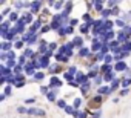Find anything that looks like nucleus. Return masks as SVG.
Returning a JSON list of instances; mask_svg holds the SVG:
<instances>
[{"label": "nucleus", "mask_w": 131, "mask_h": 118, "mask_svg": "<svg viewBox=\"0 0 131 118\" xmlns=\"http://www.w3.org/2000/svg\"><path fill=\"white\" fill-rule=\"evenodd\" d=\"M0 62H2V65H6V62H8V52H0Z\"/></svg>", "instance_id": "nucleus-49"}, {"label": "nucleus", "mask_w": 131, "mask_h": 118, "mask_svg": "<svg viewBox=\"0 0 131 118\" xmlns=\"http://www.w3.org/2000/svg\"><path fill=\"white\" fill-rule=\"evenodd\" d=\"M97 95H102V97H111V92H110V84H103L100 87H97Z\"/></svg>", "instance_id": "nucleus-16"}, {"label": "nucleus", "mask_w": 131, "mask_h": 118, "mask_svg": "<svg viewBox=\"0 0 131 118\" xmlns=\"http://www.w3.org/2000/svg\"><path fill=\"white\" fill-rule=\"evenodd\" d=\"M74 112H76V109L73 107V104H68L67 107H65V113H67V115H74Z\"/></svg>", "instance_id": "nucleus-43"}, {"label": "nucleus", "mask_w": 131, "mask_h": 118, "mask_svg": "<svg viewBox=\"0 0 131 118\" xmlns=\"http://www.w3.org/2000/svg\"><path fill=\"white\" fill-rule=\"evenodd\" d=\"M56 104H57V107H59V109H63V110H65V107L68 106V103H67V100H65V98H59Z\"/></svg>", "instance_id": "nucleus-37"}, {"label": "nucleus", "mask_w": 131, "mask_h": 118, "mask_svg": "<svg viewBox=\"0 0 131 118\" xmlns=\"http://www.w3.org/2000/svg\"><path fill=\"white\" fill-rule=\"evenodd\" d=\"M71 41H73V45H74L76 51H79V49L85 48V37H83V35H74Z\"/></svg>", "instance_id": "nucleus-7"}, {"label": "nucleus", "mask_w": 131, "mask_h": 118, "mask_svg": "<svg viewBox=\"0 0 131 118\" xmlns=\"http://www.w3.org/2000/svg\"><path fill=\"white\" fill-rule=\"evenodd\" d=\"M74 34V28L73 26H62L59 31H57V35L60 37V38H65V37H67V35H73Z\"/></svg>", "instance_id": "nucleus-5"}, {"label": "nucleus", "mask_w": 131, "mask_h": 118, "mask_svg": "<svg viewBox=\"0 0 131 118\" xmlns=\"http://www.w3.org/2000/svg\"><path fill=\"white\" fill-rule=\"evenodd\" d=\"M32 35H34V34H32V32H29V31H28V32H26V34H23V35H22V37H20V38H22V41H23V43H25V45H28V43H29V41H31V38H32Z\"/></svg>", "instance_id": "nucleus-32"}, {"label": "nucleus", "mask_w": 131, "mask_h": 118, "mask_svg": "<svg viewBox=\"0 0 131 118\" xmlns=\"http://www.w3.org/2000/svg\"><path fill=\"white\" fill-rule=\"evenodd\" d=\"M13 89H14V86H9V84H6L5 87H3V94L6 95V97H13Z\"/></svg>", "instance_id": "nucleus-36"}, {"label": "nucleus", "mask_w": 131, "mask_h": 118, "mask_svg": "<svg viewBox=\"0 0 131 118\" xmlns=\"http://www.w3.org/2000/svg\"><path fill=\"white\" fill-rule=\"evenodd\" d=\"M17 65H19L17 60H8V62H6V68H9V69H14Z\"/></svg>", "instance_id": "nucleus-51"}, {"label": "nucleus", "mask_w": 131, "mask_h": 118, "mask_svg": "<svg viewBox=\"0 0 131 118\" xmlns=\"http://www.w3.org/2000/svg\"><path fill=\"white\" fill-rule=\"evenodd\" d=\"M48 45H49V41H48V40H45V38H42V40L39 41V45H37V52H39L40 55H46V54H48V51H49Z\"/></svg>", "instance_id": "nucleus-6"}, {"label": "nucleus", "mask_w": 131, "mask_h": 118, "mask_svg": "<svg viewBox=\"0 0 131 118\" xmlns=\"http://www.w3.org/2000/svg\"><path fill=\"white\" fill-rule=\"evenodd\" d=\"M128 69H129V65H128L126 62H117V63H114V72H122V74H125Z\"/></svg>", "instance_id": "nucleus-9"}, {"label": "nucleus", "mask_w": 131, "mask_h": 118, "mask_svg": "<svg viewBox=\"0 0 131 118\" xmlns=\"http://www.w3.org/2000/svg\"><path fill=\"white\" fill-rule=\"evenodd\" d=\"M129 94V89H120L119 91V97H126Z\"/></svg>", "instance_id": "nucleus-57"}, {"label": "nucleus", "mask_w": 131, "mask_h": 118, "mask_svg": "<svg viewBox=\"0 0 131 118\" xmlns=\"http://www.w3.org/2000/svg\"><path fill=\"white\" fill-rule=\"evenodd\" d=\"M74 81L77 83V84H83L85 81H88V77H86V72H83V71H79L77 72V75H76V78H74Z\"/></svg>", "instance_id": "nucleus-15"}, {"label": "nucleus", "mask_w": 131, "mask_h": 118, "mask_svg": "<svg viewBox=\"0 0 131 118\" xmlns=\"http://www.w3.org/2000/svg\"><path fill=\"white\" fill-rule=\"evenodd\" d=\"M79 91H80V95H82V97H88V95H90V92H91V91H90L88 87H85V86H80V89H79Z\"/></svg>", "instance_id": "nucleus-46"}, {"label": "nucleus", "mask_w": 131, "mask_h": 118, "mask_svg": "<svg viewBox=\"0 0 131 118\" xmlns=\"http://www.w3.org/2000/svg\"><path fill=\"white\" fill-rule=\"evenodd\" d=\"M49 31H51V26H49V23H46V25H43V28L40 29V34L45 35V34H48Z\"/></svg>", "instance_id": "nucleus-50"}, {"label": "nucleus", "mask_w": 131, "mask_h": 118, "mask_svg": "<svg viewBox=\"0 0 131 118\" xmlns=\"http://www.w3.org/2000/svg\"><path fill=\"white\" fill-rule=\"evenodd\" d=\"M114 22H116V26H117L119 29H123V28L126 26V23H125V22H123V20H122L120 17H119V19H116Z\"/></svg>", "instance_id": "nucleus-44"}, {"label": "nucleus", "mask_w": 131, "mask_h": 118, "mask_svg": "<svg viewBox=\"0 0 131 118\" xmlns=\"http://www.w3.org/2000/svg\"><path fill=\"white\" fill-rule=\"evenodd\" d=\"M76 55L79 57V58H90V55H91V49L88 48V46H85V48H82V49H79L77 52H76Z\"/></svg>", "instance_id": "nucleus-13"}, {"label": "nucleus", "mask_w": 131, "mask_h": 118, "mask_svg": "<svg viewBox=\"0 0 131 118\" xmlns=\"http://www.w3.org/2000/svg\"><path fill=\"white\" fill-rule=\"evenodd\" d=\"M116 78H117V72H114V71H111V72H108V74H105V75H103L105 84H111Z\"/></svg>", "instance_id": "nucleus-19"}, {"label": "nucleus", "mask_w": 131, "mask_h": 118, "mask_svg": "<svg viewBox=\"0 0 131 118\" xmlns=\"http://www.w3.org/2000/svg\"><path fill=\"white\" fill-rule=\"evenodd\" d=\"M22 54L28 58V60H31V58L36 55V49H34V48H29V46H26V48L22 51Z\"/></svg>", "instance_id": "nucleus-23"}, {"label": "nucleus", "mask_w": 131, "mask_h": 118, "mask_svg": "<svg viewBox=\"0 0 131 118\" xmlns=\"http://www.w3.org/2000/svg\"><path fill=\"white\" fill-rule=\"evenodd\" d=\"M90 118H102V110L100 109H96L94 112H91Z\"/></svg>", "instance_id": "nucleus-48"}, {"label": "nucleus", "mask_w": 131, "mask_h": 118, "mask_svg": "<svg viewBox=\"0 0 131 118\" xmlns=\"http://www.w3.org/2000/svg\"><path fill=\"white\" fill-rule=\"evenodd\" d=\"M99 74H100V72H97V71H86V77H88V80H91V81H93Z\"/></svg>", "instance_id": "nucleus-39"}, {"label": "nucleus", "mask_w": 131, "mask_h": 118, "mask_svg": "<svg viewBox=\"0 0 131 118\" xmlns=\"http://www.w3.org/2000/svg\"><path fill=\"white\" fill-rule=\"evenodd\" d=\"M103 100H105V97H102V95H94L91 100H90V104H96V106H100L102 103H103Z\"/></svg>", "instance_id": "nucleus-25"}, {"label": "nucleus", "mask_w": 131, "mask_h": 118, "mask_svg": "<svg viewBox=\"0 0 131 118\" xmlns=\"http://www.w3.org/2000/svg\"><path fill=\"white\" fill-rule=\"evenodd\" d=\"M85 6L88 8V12H94V2H86Z\"/></svg>", "instance_id": "nucleus-55"}, {"label": "nucleus", "mask_w": 131, "mask_h": 118, "mask_svg": "<svg viewBox=\"0 0 131 118\" xmlns=\"http://www.w3.org/2000/svg\"><path fill=\"white\" fill-rule=\"evenodd\" d=\"M63 72H65V71H63V65L56 63V62H52L51 66H49L48 71H46V74H48L49 77H59V74H63Z\"/></svg>", "instance_id": "nucleus-2"}, {"label": "nucleus", "mask_w": 131, "mask_h": 118, "mask_svg": "<svg viewBox=\"0 0 131 118\" xmlns=\"http://www.w3.org/2000/svg\"><path fill=\"white\" fill-rule=\"evenodd\" d=\"M11 75H14V72H13V69H9V68H6V65H0V77H11Z\"/></svg>", "instance_id": "nucleus-17"}, {"label": "nucleus", "mask_w": 131, "mask_h": 118, "mask_svg": "<svg viewBox=\"0 0 131 118\" xmlns=\"http://www.w3.org/2000/svg\"><path fill=\"white\" fill-rule=\"evenodd\" d=\"M28 116H37V118H45L46 116V110L37 106H31L28 109Z\"/></svg>", "instance_id": "nucleus-3"}, {"label": "nucleus", "mask_w": 131, "mask_h": 118, "mask_svg": "<svg viewBox=\"0 0 131 118\" xmlns=\"http://www.w3.org/2000/svg\"><path fill=\"white\" fill-rule=\"evenodd\" d=\"M40 94H42L43 97H46V95L49 94V87H48V84H40Z\"/></svg>", "instance_id": "nucleus-41"}, {"label": "nucleus", "mask_w": 131, "mask_h": 118, "mask_svg": "<svg viewBox=\"0 0 131 118\" xmlns=\"http://www.w3.org/2000/svg\"><path fill=\"white\" fill-rule=\"evenodd\" d=\"M26 83H28V81H20V83H17L14 87H16V89H22V87H25V86H26Z\"/></svg>", "instance_id": "nucleus-59"}, {"label": "nucleus", "mask_w": 131, "mask_h": 118, "mask_svg": "<svg viewBox=\"0 0 131 118\" xmlns=\"http://www.w3.org/2000/svg\"><path fill=\"white\" fill-rule=\"evenodd\" d=\"M131 55V52H122V57H123V60H126V58Z\"/></svg>", "instance_id": "nucleus-61"}, {"label": "nucleus", "mask_w": 131, "mask_h": 118, "mask_svg": "<svg viewBox=\"0 0 131 118\" xmlns=\"http://www.w3.org/2000/svg\"><path fill=\"white\" fill-rule=\"evenodd\" d=\"M129 68H131V62H129Z\"/></svg>", "instance_id": "nucleus-64"}, {"label": "nucleus", "mask_w": 131, "mask_h": 118, "mask_svg": "<svg viewBox=\"0 0 131 118\" xmlns=\"http://www.w3.org/2000/svg\"><path fill=\"white\" fill-rule=\"evenodd\" d=\"M111 71H114V65H105V63H102L100 65V74L102 75H105V74H108V72H111Z\"/></svg>", "instance_id": "nucleus-24"}, {"label": "nucleus", "mask_w": 131, "mask_h": 118, "mask_svg": "<svg viewBox=\"0 0 131 118\" xmlns=\"http://www.w3.org/2000/svg\"><path fill=\"white\" fill-rule=\"evenodd\" d=\"M28 62H29V60H28V58H26L23 54H20V55H19V58H17V63H19L20 66H26V65H28Z\"/></svg>", "instance_id": "nucleus-33"}, {"label": "nucleus", "mask_w": 131, "mask_h": 118, "mask_svg": "<svg viewBox=\"0 0 131 118\" xmlns=\"http://www.w3.org/2000/svg\"><path fill=\"white\" fill-rule=\"evenodd\" d=\"M74 51H76V48H74V45H73V41H65V43H62L60 45V48H59V54H63V55H67V57H73L74 55Z\"/></svg>", "instance_id": "nucleus-1"}, {"label": "nucleus", "mask_w": 131, "mask_h": 118, "mask_svg": "<svg viewBox=\"0 0 131 118\" xmlns=\"http://www.w3.org/2000/svg\"><path fill=\"white\" fill-rule=\"evenodd\" d=\"M93 84L96 86V87H100V86H103L105 84V80H103V75L102 74H99L94 80H93Z\"/></svg>", "instance_id": "nucleus-28"}, {"label": "nucleus", "mask_w": 131, "mask_h": 118, "mask_svg": "<svg viewBox=\"0 0 131 118\" xmlns=\"http://www.w3.org/2000/svg\"><path fill=\"white\" fill-rule=\"evenodd\" d=\"M105 8H106V2H105V0H94V12H97L100 16Z\"/></svg>", "instance_id": "nucleus-12"}, {"label": "nucleus", "mask_w": 131, "mask_h": 118, "mask_svg": "<svg viewBox=\"0 0 131 118\" xmlns=\"http://www.w3.org/2000/svg\"><path fill=\"white\" fill-rule=\"evenodd\" d=\"M119 101H120V98H119V97H116V98H113V103H116V104H117Z\"/></svg>", "instance_id": "nucleus-62"}, {"label": "nucleus", "mask_w": 131, "mask_h": 118, "mask_svg": "<svg viewBox=\"0 0 131 118\" xmlns=\"http://www.w3.org/2000/svg\"><path fill=\"white\" fill-rule=\"evenodd\" d=\"M128 12H129V16H131V9H129V11H128Z\"/></svg>", "instance_id": "nucleus-63"}, {"label": "nucleus", "mask_w": 131, "mask_h": 118, "mask_svg": "<svg viewBox=\"0 0 131 118\" xmlns=\"http://www.w3.org/2000/svg\"><path fill=\"white\" fill-rule=\"evenodd\" d=\"M116 6H120V2H119V0H106V8L114 9Z\"/></svg>", "instance_id": "nucleus-30"}, {"label": "nucleus", "mask_w": 131, "mask_h": 118, "mask_svg": "<svg viewBox=\"0 0 131 118\" xmlns=\"http://www.w3.org/2000/svg\"><path fill=\"white\" fill-rule=\"evenodd\" d=\"M63 8H65V0H57L52 11H56V12H62V11H63Z\"/></svg>", "instance_id": "nucleus-29"}, {"label": "nucleus", "mask_w": 131, "mask_h": 118, "mask_svg": "<svg viewBox=\"0 0 131 118\" xmlns=\"http://www.w3.org/2000/svg\"><path fill=\"white\" fill-rule=\"evenodd\" d=\"M120 19L126 23V25H131V16H129V12L126 11V12H123L122 16H120Z\"/></svg>", "instance_id": "nucleus-38"}, {"label": "nucleus", "mask_w": 131, "mask_h": 118, "mask_svg": "<svg viewBox=\"0 0 131 118\" xmlns=\"http://www.w3.org/2000/svg\"><path fill=\"white\" fill-rule=\"evenodd\" d=\"M94 20H96V19L91 16V12H88V11L83 12V16H82V22H83V23H94Z\"/></svg>", "instance_id": "nucleus-26"}, {"label": "nucleus", "mask_w": 131, "mask_h": 118, "mask_svg": "<svg viewBox=\"0 0 131 118\" xmlns=\"http://www.w3.org/2000/svg\"><path fill=\"white\" fill-rule=\"evenodd\" d=\"M120 46H122V45H120L117 40H113V41L110 43V49H111V51H113V49H116V48H120Z\"/></svg>", "instance_id": "nucleus-54"}, {"label": "nucleus", "mask_w": 131, "mask_h": 118, "mask_svg": "<svg viewBox=\"0 0 131 118\" xmlns=\"http://www.w3.org/2000/svg\"><path fill=\"white\" fill-rule=\"evenodd\" d=\"M52 58H49V57H46V55H40V58H39V63H40V68H42V71H48V68L51 66V62Z\"/></svg>", "instance_id": "nucleus-8"}, {"label": "nucleus", "mask_w": 131, "mask_h": 118, "mask_svg": "<svg viewBox=\"0 0 131 118\" xmlns=\"http://www.w3.org/2000/svg\"><path fill=\"white\" fill-rule=\"evenodd\" d=\"M36 72H37V69L34 68V65H32L31 62H28V65L25 66V75L29 77V78H32V77L36 75Z\"/></svg>", "instance_id": "nucleus-14"}, {"label": "nucleus", "mask_w": 131, "mask_h": 118, "mask_svg": "<svg viewBox=\"0 0 131 118\" xmlns=\"http://www.w3.org/2000/svg\"><path fill=\"white\" fill-rule=\"evenodd\" d=\"M46 75H48V74H46L45 71H39V72H36V75H34L32 78H29L28 81H31V83H42V81L46 78Z\"/></svg>", "instance_id": "nucleus-11"}, {"label": "nucleus", "mask_w": 131, "mask_h": 118, "mask_svg": "<svg viewBox=\"0 0 131 118\" xmlns=\"http://www.w3.org/2000/svg\"><path fill=\"white\" fill-rule=\"evenodd\" d=\"M13 8L19 12H23L25 11V0H16V2H13Z\"/></svg>", "instance_id": "nucleus-22"}, {"label": "nucleus", "mask_w": 131, "mask_h": 118, "mask_svg": "<svg viewBox=\"0 0 131 118\" xmlns=\"http://www.w3.org/2000/svg\"><path fill=\"white\" fill-rule=\"evenodd\" d=\"M14 49V43L11 41H2L0 43V52H9Z\"/></svg>", "instance_id": "nucleus-18"}, {"label": "nucleus", "mask_w": 131, "mask_h": 118, "mask_svg": "<svg viewBox=\"0 0 131 118\" xmlns=\"http://www.w3.org/2000/svg\"><path fill=\"white\" fill-rule=\"evenodd\" d=\"M62 78H63V81H67V83H70V81H73V80H74L76 77H74V75H71V74H70L68 71H65V72L62 74Z\"/></svg>", "instance_id": "nucleus-31"}, {"label": "nucleus", "mask_w": 131, "mask_h": 118, "mask_svg": "<svg viewBox=\"0 0 131 118\" xmlns=\"http://www.w3.org/2000/svg\"><path fill=\"white\" fill-rule=\"evenodd\" d=\"M6 98H8V97H6V95H5L3 92H2V94H0V103H3V101H5Z\"/></svg>", "instance_id": "nucleus-60"}, {"label": "nucleus", "mask_w": 131, "mask_h": 118, "mask_svg": "<svg viewBox=\"0 0 131 118\" xmlns=\"http://www.w3.org/2000/svg\"><path fill=\"white\" fill-rule=\"evenodd\" d=\"M62 86H63V78H60V77H49V83H48L49 91L60 89Z\"/></svg>", "instance_id": "nucleus-4"}, {"label": "nucleus", "mask_w": 131, "mask_h": 118, "mask_svg": "<svg viewBox=\"0 0 131 118\" xmlns=\"http://www.w3.org/2000/svg\"><path fill=\"white\" fill-rule=\"evenodd\" d=\"M25 48H26V45L22 41V38H19V40L14 43V49H25Z\"/></svg>", "instance_id": "nucleus-40"}, {"label": "nucleus", "mask_w": 131, "mask_h": 118, "mask_svg": "<svg viewBox=\"0 0 131 118\" xmlns=\"http://www.w3.org/2000/svg\"><path fill=\"white\" fill-rule=\"evenodd\" d=\"M17 58H19V57H17V54L14 52V49L8 52V60H17Z\"/></svg>", "instance_id": "nucleus-53"}, {"label": "nucleus", "mask_w": 131, "mask_h": 118, "mask_svg": "<svg viewBox=\"0 0 131 118\" xmlns=\"http://www.w3.org/2000/svg\"><path fill=\"white\" fill-rule=\"evenodd\" d=\"M122 52H131V41H126L122 45Z\"/></svg>", "instance_id": "nucleus-47"}, {"label": "nucleus", "mask_w": 131, "mask_h": 118, "mask_svg": "<svg viewBox=\"0 0 131 118\" xmlns=\"http://www.w3.org/2000/svg\"><path fill=\"white\" fill-rule=\"evenodd\" d=\"M22 19H25V22H26V26L29 28V26H31V25L36 22V19H37V17H36V16H32L29 11H23V12H22Z\"/></svg>", "instance_id": "nucleus-10"}, {"label": "nucleus", "mask_w": 131, "mask_h": 118, "mask_svg": "<svg viewBox=\"0 0 131 118\" xmlns=\"http://www.w3.org/2000/svg\"><path fill=\"white\" fill-rule=\"evenodd\" d=\"M59 91H60V89L49 91V94L46 95V100H48L49 103H57V100H59Z\"/></svg>", "instance_id": "nucleus-20"}, {"label": "nucleus", "mask_w": 131, "mask_h": 118, "mask_svg": "<svg viewBox=\"0 0 131 118\" xmlns=\"http://www.w3.org/2000/svg\"><path fill=\"white\" fill-rule=\"evenodd\" d=\"M37 101V97H29V98H25V106H29V104H34Z\"/></svg>", "instance_id": "nucleus-52"}, {"label": "nucleus", "mask_w": 131, "mask_h": 118, "mask_svg": "<svg viewBox=\"0 0 131 118\" xmlns=\"http://www.w3.org/2000/svg\"><path fill=\"white\" fill-rule=\"evenodd\" d=\"M73 8H74V2H71V0H65V8H63L62 12H65L67 16H71Z\"/></svg>", "instance_id": "nucleus-21"}, {"label": "nucleus", "mask_w": 131, "mask_h": 118, "mask_svg": "<svg viewBox=\"0 0 131 118\" xmlns=\"http://www.w3.org/2000/svg\"><path fill=\"white\" fill-rule=\"evenodd\" d=\"M82 104H83V98H82V97H74V100H73V107H74L76 110H80Z\"/></svg>", "instance_id": "nucleus-27"}, {"label": "nucleus", "mask_w": 131, "mask_h": 118, "mask_svg": "<svg viewBox=\"0 0 131 118\" xmlns=\"http://www.w3.org/2000/svg\"><path fill=\"white\" fill-rule=\"evenodd\" d=\"M67 84H68L70 87H74V89H80V84H77L74 80H73V81H70V83H67Z\"/></svg>", "instance_id": "nucleus-56"}, {"label": "nucleus", "mask_w": 131, "mask_h": 118, "mask_svg": "<svg viewBox=\"0 0 131 118\" xmlns=\"http://www.w3.org/2000/svg\"><path fill=\"white\" fill-rule=\"evenodd\" d=\"M54 5H56L54 0H48L46 2V8H49V9H54Z\"/></svg>", "instance_id": "nucleus-58"}, {"label": "nucleus", "mask_w": 131, "mask_h": 118, "mask_svg": "<svg viewBox=\"0 0 131 118\" xmlns=\"http://www.w3.org/2000/svg\"><path fill=\"white\" fill-rule=\"evenodd\" d=\"M48 48H49V51H51V52H54V54H56V52L59 51V48H60V45H59L57 41H49V45H48Z\"/></svg>", "instance_id": "nucleus-34"}, {"label": "nucleus", "mask_w": 131, "mask_h": 118, "mask_svg": "<svg viewBox=\"0 0 131 118\" xmlns=\"http://www.w3.org/2000/svg\"><path fill=\"white\" fill-rule=\"evenodd\" d=\"M28 106H19L17 107V113H20V115H28Z\"/></svg>", "instance_id": "nucleus-42"}, {"label": "nucleus", "mask_w": 131, "mask_h": 118, "mask_svg": "<svg viewBox=\"0 0 131 118\" xmlns=\"http://www.w3.org/2000/svg\"><path fill=\"white\" fill-rule=\"evenodd\" d=\"M79 23H80V19H76V17H71V20H70V26H73V28H76V26H80Z\"/></svg>", "instance_id": "nucleus-45"}, {"label": "nucleus", "mask_w": 131, "mask_h": 118, "mask_svg": "<svg viewBox=\"0 0 131 118\" xmlns=\"http://www.w3.org/2000/svg\"><path fill=\"white\" fill-rule=\"evenodd\" d=\"M65 71H68L71 75H74V77H76V75H77V72H79V68H77L76 65H71V66H68L67 69H65Z\"/></svg>", "instance_id": "nucleus-35"}]
</instances>
